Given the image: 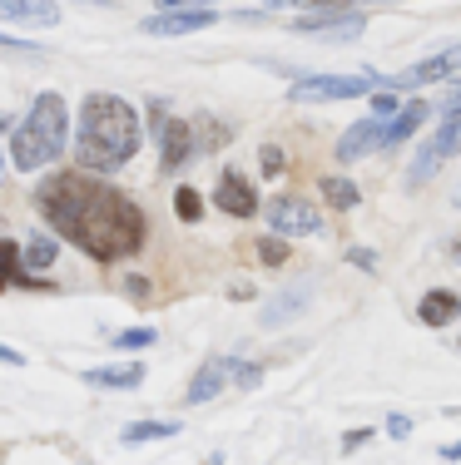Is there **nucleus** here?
<instances>
[{
	"label": "nucleus",
	"instance_id": "f257e3e1",
	"mask_svg": "<svg viewBox=\"0 0 461 465\" xmlns=\"http://www.w3.org/2000/svg\"><path fill=\"white\" fill-rule=\"evenodd\" d=\"M35 208L95 262H115L145 242V213L119 188L100 183L95 173H55L35 188Z\"/></svg>",
	"mask_w": 461,
	"mask_h": 465
},
{
	"label": "nucleus",
	"instance_id": "f03ea898",
	"mask_svg": "<svg viewBox=\"0 0 461 465\" xmlns=\"http://www.w3.org/2000/svg\"><path fill=\"white\" fill-rule=\"evenodd\" d=\"M139 114L119 94H90L80 104V139H75V159L90 173H109L139 153Z\"/></svg>",
	"mask_w": 461,
	"mask_h": 465
},
{
	"label": "nucleus",
	"instance_id": "7ed1b4c3",
	"mask_svg": "<svg viewBox=\"0 0 461 465\" xmlns=\"http://www.w3.org/2000/svg\"><path fill=\"white\" fill-rule=\"evenodd\" d=\"M65 134H70V104H65L55 90L35 94L30 114L10 129V163L15 169H45L65 153Z\"/></svg>",
	"mask_w": 461,
	"mask_h": 465
},
{
	"label": "nucleus",
	"instance_id": "20e7f679",
	"mask_svg": "<svg viewBox=\"0 0 461 465\" xmlns=\"http://www.w3.org/2000/svg\"><path fill=\"white\" fill-rule=\"evenodd\" d=\"M382 80L377 74H303L298 84H293V99L298 104H327V99H362V94H377Z\"/></svg>",
	"mask_w": 461,
	"mask_h": 465
},
{
	"label": "nucleus",
	"instance_id": "39448f33",
	"mask_svg": "<svg viewBox=\"0 0 461 465\" xmlns=\"http://www.w3.org/2000/svg\"><path fill=\"white\" fill-rule=\"evenodd\" d=\"M149 129H154V139H159V159H164V169H184V163L194 159V124L189 119H169V109L159 104V99H149Z\"/></svg>",
	"mask_w": 461,
	"mask_h": 465
},
{
	"label": "nucleus",
	"instance_id": "423d86ee",
	"mask_svg": "<svg viewBox=\"0 0 461 465\" xmlns=\"http://www.w3.org/2000/svg\"><path fill=\"white\" fill-rule=\"evenodd\" d=\"M263 218H268V228L278 232H317L323 228V213H317L307 198H293V193H283V198H268L263 203Z\"/></svg>",
	"mask_w": 461,
	"mask_h": 465
},
{
	"label": "nucleus",
	"instance_id": "0eeeda50",
	"mask_svg": "<svg viewBox=\"0 0 461 465\" xmlns=\"http://www.w3.org/2000/svg\"><path fill=\"white\" fill-rule=\"evenodd\" d=\"M293 30H303V35H323V40H357L362 30H367V20L357 15H333V10H313V15H298L293 20Z\"/></svg>",
	"mask_w": 461,
	"mask_h": 465
},
{
	"label": "nucleus",
	"instance_id": "6e6552de",
	"mask_svg": "<svg viewBox=\"0 0 461 465\" xmlns=\"http://www.w3.org/2000/svg\"><path fill=\"white\" fill-rule=\"evenodd\" d=\"M461 64V45L452 50H442V54H432V60H422V64H412V70H402V74H392L382 90H416V84H432V80H446Z\"/></svg>",
	"mask_w": 461,
	"mask_h": 465
},
{
	"label": "nucleus",
	"instance_id": "1a4fd4ad",
	"mask_svg": "<svg viewBox=\"0 0 461 465\" xmlns=\"http://www.w3.org/2000/svg\"><path fill=\"white\" fill-rule=\"evenodd\" d=\"M382 134H387V114H372V119H357L343 139H337V159L343 163H357L367 159L372 149H382Z\"/></svg>",
	"mask_w": 461,
	"mask_h": 465
},
{
	"label": "nucleus",
	"instance_id": "9d476101",
	"mask_svg": "<svg viewBox=\"0 0 461 465\" xmlns=\"http://www.w3.org/2000/svg\"><path fill=\"white\" fill-rule=\"evenodd\" d=\"M214 198H218V208H224V213H234V218H254L258 213V193H254V183H248L238 169H224Z\"/></svg>",
	"mask_w": 461,
	"mask_h": 465
},
{
	"label": "nucleus",
	"instance_id": "9b49d317",
	"mask_svg": "<svg viewBox=\"0 0 461 465\" xmlns=\"http://www.w3.org/2000/svg\"><path fill=\"white\" fill-rule=\"evenodd\" d=\"M214 20H218L214 10H174V15H159V10H154L145 20V30L149 35H194V30H208Z\"/></svg>",
	"mask_w": 461,
	"mask_h": 465
},
{
	"label": "nucleus",
	"instance_id": "f8f14e48",
	"mask_svg": "<svg viewBox=\"0 0 461 465\" xmlns=\"http://www.w3.org/2000/svg\"><path fill=\"white\" fill-rule=\"evenodd\" d=\"M0 20H5V25H20V20L55 25V20H60V5H55V0H0Z\"/></svg>",
	"mask_w": 461,
	"mask_h": 465
},
{
	"label": "nucleus",
	"instance_id": "ddd939ff",
	"mask_svg": "<svg viewBox=\"0 0 461 465\" xmlns=\"http://www.w3.org/2000/svg\"><path fill=\"white\" fill-rule=\"evenodd\" d=\"M426 114H432V109L422 104V99H412V104H402L397 109V119H387V134H382V149H397V143H407L416 129L426 124Z\"/></svg>",
	"mask_w": 461,
	"mask_h": 465
},
{
	"label": "nucleus",
	"instance_id": "4468645a",
	"mask_svg": "<svg viewBox=\"0 0 461 465\" xmlns=\"http://www.w3.org/2000/svg\"><path fill=\"white\" fill-rule=\"evenodd\" d=\"M228 376H234V361L208 357L204 367H199V376L189 381V401H194V406H199V401H214V396H218V386H224Z\"/></svg>",
	"mask_w": 461,
	"mask_h": 465
},
{
	"label": "nucleus",
	"instance_id": "2eb2a0df",
	"mask_svg": "<svg viewBox=\"0 0 461 465\" xmlns=\"http://www.w3.org/2000/svg\"><path fill=\"white\" fill-rule=\"evenodd\" d=\"M85 381L90 386H115V391H135V386L145 381V367H139V361H125V367H95V371H85Z\"/></svg>",
	"mask_w": 461,
	"mask_h": 465
},
{
	"label": "nucleus",
	"instance_id": "dca6fc26",
	"mask_svg": "<svg viewBox=\"0 0 461 465\" xmlns=\"http://www.w3.org/2000/svg\"><path fill=\"white\" fill-rule=\"evenodd\" d=\"M456 312H461V302H456L452 292H442V287H436V292H426L422 307H416V317H422L426 327H446Z\"/></svg>",
	"mask_w": 461,
	"mask_h": 465
},
{
	"label": "nucleus",
	"instance_id": "f3484780",
	"mask_svg": "<svg viewBox=\"0 0 461 465\" xmlns=\"http://www.w3.org/2000/svg\"><path fill=\"white\" fill-rule=\"evenodd\" d=\"M164 436H179V420H135V426H125L129 446L135 440H164Z\"/></svg>",
	"mask_w": 461,
	"mask_h": 465
},
{
	"label": "nucleus",
	"instance_id": "a211bd4d",
	"mask_svg": "<svg viewBox=\"0 0 461 465\" xmlns=\"http://www.w3.org/2000/svg\"><path fill=\"white\" fill-rule=\"evenodd\" d=\"M303 302H307V287H298V292H288V297H278V302H268V307H263V327L288 322V312H298Z\"/></svg>",
	"mask_w": 461,
	"mask_h": 465
},
{
	"label": "nucleus",
	"instance_id": "6ab92c4d",
	"mask_svg": "<svg viewBox=\"0 0 461 465\" xmlns=\"http://www.w3.org/2000/svg\"><path fill=\"white\" fill-rule=\"evenodd\" d=\"M55 252H60V242L45 238V232H35V238L25 242V268H35V272H40V268H50Z\"/></svg>",
	"mask_w": 461,
	"mask_h": 465
},
{
	"label": "nucleus",
	"instance_id": "aec40b11",
	"mask_svg": "<svg viewBox=\"0 0 461 465\" xmlns=\"http://www.w3.org/2000/svg\"><path fill=\"white\" fill-rule=\"evenodd\" d=\"M317 188H323V198H327V203H333V208H353L357 198H362V193H357V183L337 179V173H333V179H323Z\"/></svg>",
	"mask_w": 461,
	"mask_h": 465
},
{
	"label": "nucleus",
	"instance_id": "412c9836",
	"mask_svg": "<svg viewBox=\"0 0 461 465\" xmlns=\"http://www.w3.org/2000/svg\"><path fill=\"white\" fill-rule=\"evenodd\" d=\"M174 213H179V223H199V218H204V198L194 193V188H179V193H174Z\"/></svg>",
	"mask_w": 461,
	"mask_h": 465
},
{
	"label": "nucleus",
	"instance_id": "4be33fe9",
	"mask_svg": "<svg viewBox=\"0 0 461 465\" xmlns=\"http://www.w3.org/2000/svg\"><path fill=\"white\" fill-rule=\"evenodd\" d=\"M258 169L268 173V179H278V173L288 169V153H283L278 143H263V153H258Z\"/></svg>",
	"mask_w": 461,
	"mask_h": 465
},
{
	"label": "nucleus",
	"instance_id": "5701e85b",
	"mask_svg": "<svg viewBox=\"0 0 461 465\" xmlns=\"http://www.w3.org/2000/svg\"><path fill=\"white\" fill-rule=\"evenodd\" d=\"M119 347L125 351H139V347H154V327H129V331H119Z\"/></svg>",
	"mask_w": 461,
	"mask_h": 465
},
{
	"label": "nucleus",
	"instance_id": "b1692460",
	"mask_svg": "<svg viewBox=\"0 0 461 465\" xmlns=\"http://www.w3.org/2000/svg\"><path fill=\"white\" fill-rule=\"evenodd\" d=\"M258 258L268 262V268H278V262H288V242H278V238H263V242H258Z\"/></svg>",
	"mask_w": 461,
	"mask_h": 465
},
{
	"label": "nucleus",
	"instance_id": "393cba45",
	"mask_svg": "<svg viewBox=\"0 0 461 465\" xmlns=\"http://www.w3.org/2000/svg\"><path fill=\"white\" fill-rule=\"evenodd\" d=\"M372 109H377V114H392V109H397V90H377L372 94Z\"/></svg>",
	"mask_w": 461,
	"mask_h": 465
},
{
	"label": "nucleus",
	"instance_id": "a878e982",
	"mask_svg": "<svg viewBox=\"0 0 461 465\" xmlns=\"http://www.w3.org/2000/svg\"><path fill=\"white\" fill-rule=\"evenodd\" d=\"M234 381L238 386H258L263 381V367H238V361H234Z\"/></svg>",
	"mask_w": 461,
	"mask_h": 465
},
{
	"label": "nucleus",
	"instance_id": "bb28decb",
	"mask_svg": "<svg viewBox=\"0 0 461 465\" xmlns=\"http://www.w3.org/2000/svg\"><path fill=\"white\" fill-rule=\"evenodd\" d=\"M159 10H208V0H154Z\"/></svg>",
	"mask_w": 461,
	"mask_h": 465
},
{
	"label": "nucleus",
	"instance_id": "cd10ccee",
	"mask_svg": "<svg viewBox=\"0 0 461 465\" xmlns=\"http://www.w3.org/2000/svg\"><path fill=\"white\" fill-rule=\"evenodd\" d=\"M125 287H129V297H135V302H145V297H149V282L145 278H129Z\"/></svg>",
	"mask_w": 461,
	"mask_h": 465
},
{
	"label": "nucleus",
	"instance_id": "c85d7f7f",
	"mask_svg": "<svg viewBox=\"0 0 461 465\" xmlns=\"http://www.w3.org/2000/svg\"><path fill=\"white\" fill-rule=\"evenodd\" d=\"M387 430H392V436H407L412 420H407V416H392V420H387Z\"/></svg>",
	"mask_w": 461,
	"mask_h": 465
},
{
	"label": "nucleus",
	"instance_id": "c756f323",
	"mask_svg": "<svg viewBox=\"0 0 461 465\" xmlns=\"http://www.w3.org/2000/svg\"><path fill=\"white\" fill-rule=\"evenodd\" d=\"M367 436H372V430H353V436H343V450H357Z\"/></svg>",
	"mask_w": 461,
	"mask_h": 465
},
{
	"label": "nucleus",
	"instance_id": "7c9ffc66",
	"mask_svg": "<svg viewBox=\"0 0 461 465\" xmlns=\"http://www.w3.org/2000/svg\"><path fill=\"white\" fill-rule=\"evenodd\" d=\"M347 258H353L357 268H377V258H372V252H357V248H353V252H347Z\"/></svg>",
	"mask_w": 461,
	"mask_h": 465
},
{
	"label": "nucleus",
	"instance_id": "2f4dec72",
	"mask_svg": "<svg viewBox=\"0 0 461 465\" xmlns=\"http://www.w3.org/2000/svg\"><path fill=\"white\" fill-rule=\"evenodd\" d=\"M442 456L446 460H461V440H456V446H442Z\"/></svg>",
	"mask_w": 461,
	"mask_h": 465
},
{
	"label": "nucleus",
	"instance_id": "473e14b6",
	"mask_svg": "<svg viewBox=\"0 0 461 465\" xmlns=\"http://www.w3.org/2000/svg\"><path fill=\"white\" fill-rule=\"evenodd\" d=\"M307 5L317 10V5H353V0H307Z\"/></svg>",
	"mask_w": 461,
	"mask_h": 465
},
{
	"label": "nucleus",
	"instance_id": "72a5a7b5",
	"mask_svg": "<svg viewBox=\"0 0 461 465\" xmlns=\"http://www.w3.org/2000/svg\"><path fill=\"white\" fill-rule=\"evenodd\" d=\"M452 252H456V258H461V238H456V242H452Z\"/></svg>",
	"mask_w": 461,
	"mask_h": 465
},
{
	"label": "nucleus",
	"instance_id": "f704fd0d",
	"mask_svg": "<svg viewBox=\"0 0 461 465\" xmlns=\"http://www.w3.org/2000/svg\"><path fill=\"white\" fill-rule=\"evenodd\" d=\"M456 208H461V193H456Z\"/></svg>",
	"mask_w": 461,
	"mask_h": 465
}]
</instances>
